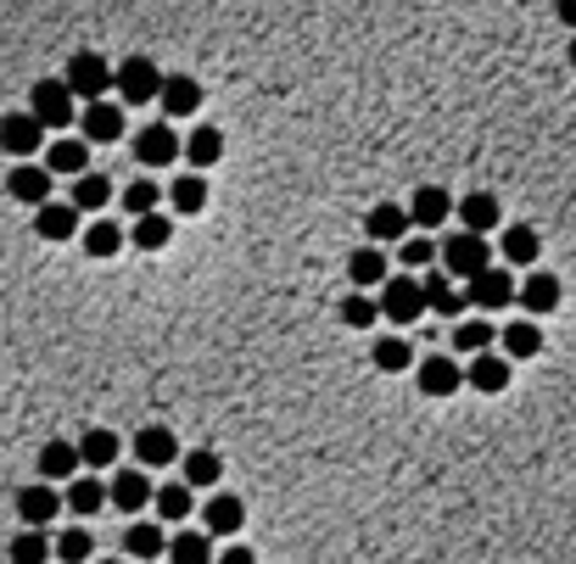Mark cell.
Segmentation results:
<instances>
[{"label": "cell", "instance_id": "cell-14", "mask_svg": "<svg viewBox=\"0 0 576 564\" xmlns=\"http://www.w3.org/2000/svg\"><path fill=\"white\" fill-rule=\"evenodd\" d=\"M510 358L504 352H476V358H465V386H476V392H487V397H499L504 386H510Z\"/></svg>", "mask_w": 576, "mask_h": 564}, {"label": "cell", "instance_id": "cell-41", "mask_svg": "<svg viewBox=\"0 0 576 564\" xmlns=\"http://www.w3.org/2000/svg\"><path fill=\"white\" fill-rule=\"evenodd\" d=\"M73 447H78V464L85 469H113L118 464V436L113 430H85Z\"/></svg>", "mask_w": 576, "mask_h": 564}, {"label": "cell", "instance_id": "cell-30", "mask_svg": "<svg viewBox=\"0 0 576 564\" xmlns=\"http://www.w3.org/2000/svg\"><path fill=\"white\" fill-rule=\"evenodd\" d=\"M162 553H169V564H213V536L202 525H180Z\"/></svg>", "mask_w": 576, "mask_h": 564}, {"label": "cell", "instance_id": "cell-22", "mask_svg": "<svg viewBox=\"0 0 576 564\" xmlns=\"http://www.w3.org/2000/svg\"><path fill=\"white\" fill-rule=\"evenodd\" d=\"M202 520H207L202 531H207L213 542H218V536H235V531L246 525V503H241L235 492H213V498L202 503Z\"/></svg>", "mask_w": 576, "mask_h": 564}, {"label": "cell", "instance_id": "cell-12", "mask_svg": "<svg viewBox=\"0 0 576 564\" xmlns=\"http://www.w3.org/2000/svg\"><path fill=\"white\" fill-rule=\"evenodd\" d=\"M157 102H162V118H196L202 113V84L191 73H162Z\"/></svg>", "mask_w": 576, "mask_h": 564}, {"label": "cell", "instance_id": "cell-19", "mask_svg": "<svg viewBox=\"0 0 576 564\" xmlns=\"http://www.w3.org/2000/svg\"><path fill=\"white\" fill-rule=\"evenodd\" d=\"M107 503L124 509V514H140L151 503V476L146 469H118V476L107 481Z\"/></svg>", "mask_w": 576, "mask_h": 564}, {"label": "cell", "instance_id": "cell-44", "mask_svg": "<svg viewBox=\"0 0 576 564\" xmlns=\"http://www.w3.org/2000/svg\"><path fill=\"white\" fill-rule=\"evenodd\" d=\"M397 257H403L408 274H426V268L437 263V241H431L426 230H408V235L397 241Z\"/></svg>", "mask_w": 576, "mask_h": 564}, {"label": "cell", "instance_id": "cell-2", "mask_svg": "<svg viewBox=\"0 0 576 564\" xmlns=\"http://www.w3.org/2000/svg\"><path fill=\"white\" fill-rule=\"evenodd\" d=\"M375 291H381V297H375V308H381V319H386V324H415V319H426L420 274H386Z\"/></svg>", "mask_w": 576, "mask_h": 564}, {"label": "cell", "instance_id": "cell-11", "mask_svg": "<svg viewBox=\"0 0 576 564\" xmlns=\"http://www.w3.org/2000/svg\"><path fill=\"white\" fill-rule=\"evenodd\" d=\"M129 146H135V162H140L146 173L162 168V162H180V135L169 129V118H162V124H146Z\"/></svg>", "mask_w": 576, "mask_h": 564}, {"label": "cell", "instance_id": "cell-15", "mask_svg": "<svg viewBox=\"0 0 576 564\" xmlns=\"http://www.w3.org/2000/svg\"><path fill=\"white\" fill-rule=\"evenodd\" d=\"M454 219L470 235H492V230L504 224V207H499V196H492V191H470L465 202H454Z\"/></svg>", "mask_w": 576, "mask_h": 564}, {"label": "cell", "instance_id": "cell-10", "mask_svg": "<svg viewBox=\"0 0 576 564\" xmlns=\"http://www.w3.org/2000/svg\"><path fill=\"white\" fill-rule=\"evenodd\" d=\"M403 213H408V230H426V235H431V230H442V224L454 219V196L442 191V184H420V191L408 196Z\"/></svg>", "mask_w": 576, "mask_h": 564}, {"label": "cell", "instance_id": "cell-31", "mask_svg": "<svg viewBox=\"0 0 576 564\" xmlns=\"http://www.w3.org/2000/svg\"><path fill=\"white\" fill-rule=\"evenodd\" d=\"M348 279H353L359 291H375L381 279H386V246H375V241L353 246V257H348Z\"/></svg>", "mask_w": 576, "mask_h": 564}, {"label": "cell", "instance_id": "cell-23", "mask_svg": "<svg viewBox=\"0 0 576 564\" xmlns=\"http://www.w3.org/2000/svg\"><path fill=\"white\" fill-rule=\"evenodd\" d=\"M135 458H140V469H169V464H180V441H174V430L146 425V430L135 436Z\"/></svg>", "mask_w": 576, "mask_h": 564}, {"label": "cell", "instance_id": "cell-36", "mask_svg": "<svg viewBox=\"0 0 576 564\" xmlns=\"http://www.w3.org/2000/svg\"><path fill=\"white\" fill-rule=\"evenodd\" d=\"M448 341H454V358H476V352H487L492 341H499V330H492L487 313H476V319H459Z\"/></svg>", "mask_w": 576, "mask_h": 564}, {"label": "cell", "instance_id": "cell-29", "mask_svg": "<svg viewBox=\"0 0 576 564\" xmlns=\"http://www.w3.org/2000/svg\"><path fill=\"white\" fill-rule=\"evenodd\" d=\"M78 241H85L90 257H118L129 246V230L118 219H90V224H78Z\"/></svg>", "mask_w": 576, "mask_h": 564}, {"label": "cell", "instance_id": "cell-43", "mask_svg": "<svg viewBox=\"0 0 576 564\" xmlns=\"http://www.w3.org/2000/svg\"><path fill=\"white\" fill-rule=\"evenodd\" d=\"M7 558L12 564H51V536L40 525H23L12 542H7Z\"/></svg>", "mask_w": 576, "mask_h": 564}, {"label": "cell", "instance_id": "cell-4", "mask_svg": "<svg viewBox=\"0 0 576 564\" xmlns=\"http://www.w3.org/2000/svg\"><path fill=\"white\" fill-rule=\"evenodd\" d=\"M157 84H162V67L151 56H124L113 67V89H118L124 107H151L157 102Z\"/></svg>", "mask_w": 576, "mask_h": 564}, {"label": "cell", "instance_id": "cell-37", "mask_svg": "<svg viewBox=\"0 0 576 564\" xmlns=\"http://www.w3.org/2000/svg\"><path fill=\"white\" fill-rule=\"evenodd\" d=\"M174 241V219L169 213H140L135 224H129V246H140V252H162V246H169Z\"/></svg>", "mask_w": 576, "mask_h": 564}, {"label": "cell", "instance_id": "cell-49", "mask_svg": "<svg viewBox=\"0 0 576 564\" xmlns=\"http://www.w3.org/2000/svg\"><path fill=\"white\" fill-rule=\"evenodd\" d=\"M565 62H570V67H576V34H570V45H565Z\"/></svg>", "mask_w": 576, "mask_h": 564}, {"label": "cell", "instance_id": "cell-42", "mask_svg": "<svg viewBox=\"0 0 576 564\" xmlns=\"http://www.w3.org/2000/svg\"><path fill=\"white\" fill-rule=\"evenodd\" d=\"M118 202H124V213H129V219L157 213V207H162V184H157L151 173H140V179H129L124 191H118Z\"/></svg>", "mask_w": 576, "mask_h": 564}, {"label": "cell", "instance_id": "cell-51", "mask_svg": "<svg viewBox=\"0 0 576 564\" xmlns=\"http://www.w3.org/2000/svg\"><path fill=\"white\" fill-rule=\"evenodd\" d=\"M151 564H162V558H151Z\"/></svg>", "mask_w": 576, "mask_h": 564}, {"label": "cell", "instance_id": "cell-28", "mask_svg": "<svg viewBox=\"0 0 576 564\" xmlns=\"http://www.w3.org/2000/svg\"><path fill=\"white\" fill-rule=\"evenodd\" d=\"M218 476H224V458H218L213 447H191V453H180V481H185L191 492L218 487Z\"/></svg>", "mask_w": 576, "mask_h": 564}, {"label": "cell", "instance_id": "cell-24", "mask_svg": "<svg viewBox=\"0 0 576 564\" xmlns=\"http://www.w3.org/2000/svg\"><path fill=\"white\" fill-rule=\"evenodd\" d=\"M40 151H45V168L62 173V179H73V173L90 168V140H78V135H56V140L40 146Z\"/></svg>", "mask_w": 576, "mask_h": 564}, {"label": "cell", "instance_id": "cell-20", "mask_svg": "<svg viewBox=\"0 0 576 564\" xmlns=\"http://www.w3.org/2000/svg\"><path fill=\"white\" fill-rule=\"evenodd\" d=\"M499 257H504V268H537L543 235H537L532 224H510V230L499 235Z\"/></svg>", "mask_w": 576, "mask_h": 564}, {"label": "cell", "instance_id": "cell-34", "mask_svg": "<svg viewBox=\"0 0 576 564\" xmlns=\"http://www.w3.org/2000/svg\"><path fill=\"white\" fill-rule=\"evenodd\" d=\"M62 509H73L78 520L102 514V509H107V481H96V476H73L67 492H62Z\"/></svg>", "mask_w": 576, "mask_h": 564}, {"label": "cell", "instance_id": "cell-9", "mask_svg": "<svg viewBox=\"0 0 576 564\" xmlns=\"http://www.w3.org/2000/svg\"><path fill=\"white\" fill-rule=\"evenodd\" d=\"M515 302H521V313L526 319H543V313H554L559 302H565V286H559V274H548V268H532L521 286H515Z\"/></svg>", "mask_w": 576, "mask_h": 564}, {"label": "cell", "instance_id": "cell-8", "mask_svg": "<svg viewBox=\"0 0 576 564\" xmlns=\"http://www.w3.org/2000/svg\"><path fill=\"white\" fill-rule=\"evenodd\" d=\"M78 124V140H90V146H113L124 135V102L102 96V102H85V113L73 118Z\"/></svg>", "mask_w": 576, "mask_h": 564}, {"label": "cell", "instance_id": "cell-21", "mask_svg": "<svg viewBox=\"0 0 576 564\" xmlns=\"http://www.w3.org/2000/svg\"><path fill=\"white\" fill-rule=\"evenodd\" d=\"M56 514H62V492H56L51 481H34V487L18 492V520H23V525H40V531H45Z\"/></svg>", "mask_w": 576, "mask_h": 564}, {"label": "cell", "instance_id": "cell-39", "mask_svg": "<svg viewBox=\"0 0 576 564\" xmlns=\"http://www.w3.org/2000/svg\"><path fill=\"white\" fill-rule=\"evenodd\" d=\"M162 547H169V536H162V525H157V520H135V525L124 531V553H129V558H140V564L162 558Z\"/></svg>", "mask_w": 576, "mask_h": 564}, {"label": "cell", "instance_id": "cell-48", "mask_svg": "<svg viewBox=\"0 0 576 564\" xmlns=\"http://www.w3.org/2000/svg\"><path fill=\"white\" fill-rule=\"evenodd\" d=\"M554 12H559V23H565V29H576V0H559Z\"/></svg>", "mask_w": 576, "mask_h": 564}, {"label": "cell", "instance_id": "cell-40", "mask_svg": "<svg viewBox=\"0 0 576 564\" xmlns=\"http://www.w3.org/2000/svg\"><path fill=\"white\" fill-rule=\"evenodd\" d=\"M151 509L162 520H191L196 514V492L185 481H169V487H151Z\"/></svg>", "mask_w": 576, "mask_h": 564}, {"label": "cell", "instance_id": "cell-46", "mask_svg": "<svg viewBox=\"0 0 576 564\" xmlns=\"http://www.w3.org/2000/svg\"><path fill=\"white\" fill-rule=\"evenodd\" d=\"M381 319V308H375V297H364V291H353V297H342V324L348 330H370Z\"/></svg>", "mask_w": 576, "mask_h": 564}, {"label": "cell", "instance_id": "cell-7", "mask_svg": "<svg viewBox=\"0 0 576 564\" xmlns=\"http://www.w3.org/2000/svg\"><path fill=\"white\" fill-rule=\"evenodd\" d=\"M415 381L426 397H454L465 386V363L454 352H426V358H415Z\"/></svg>", "mask_w": 576, "mask_h": 564}, {"label": "cell", "instance_id": "cell-50", "mask_svg": "<svg viewBox=\"0 0 576 564\" xmlns=\"http://www.w3.org/2000/svg\"><path fill=\"white\" fill-rule=\"evenodd\" d=\"M96 564H118V558H96Z\"/></svg>", "mask_w": 576, "mask_h": 564}, {"label": "cell", "instance_id": "cell-13", "mask_svg": "<svg viewBox=\"0 0 576 564\" xmlns=\"http://www.w3.org/2000/svg\"><path fill=\"white\" fill-rule=\"evenodd\" d=\"M51 179H56V173H51L45 162H29V157H23V162L7 173V196L23 202V207H40V202H51Z\"/></svg>", "mask_w": 576, "mask_h": 564}, {"label": "cell", "instance_id": "cell-33", "mask_svg": "<svg viewBox=\"0 0 576 564\" xmlns=\"http://www.w3.org/2000/svg\"><path fill=\"white\" fill-rule=\"evenodd\" d=\"M78 213H102V207H113V179L107 173H96V168H85V173H73V196H67Z\"/></svg>", "mask_w": 576, "mask_h": 564}, {"label": "cell", "instance_id": "cell-38", "mask_svg": "<svg viewBox=\"0 0 576 564\" xmlns=\"http://www.w3.org/2000/svg\"><path fill=\"white\" fill-rule=\"evenodd\" d=\"M51 558H56V564H90V558H96V536H90L85 525H67V531L51 536Z\"/></svg>", "mask_w": 576, "mask_h": 564}, {"label": "cell", "instance_id": "cell-25", "mask_svg": "<svg viewBox=\"0 0 576 564\" xmlns=\"http://www.w3.org/2000/svg\"><path fill=\"white\" fill-rule=\"evenodd\" d=\"M78 469H85V464H78V447L67 441V436H51L45 447H40V481H73L78 476Z\"/></svg>", "mask_w": 576, "mask_h": 564}, {"label": "cell", "instance_id": "cell-18", "mask_svg": "<svg viewBox=\"0 0 576 564\" xmlns=\"http://www.w3.org/2000/svg\"><path fill=\"white\" fill-rule=\"evenodd\" d=\"M78 219H85V213H78L73 202H56V196H51V202L34 207V235H40V241H73V235H78Z\"/></svg>", "mask_w": 576, "mask_h": 564}, {"label": "cell", "instance_id": "cell-26", "mask_svg": "<svg viewBox=\"0 0 576 564\" xmlns=\"http://www.w3.org/2000/svg\"><path fill=\"white\" fill-rule=\"evenodd\" d=\"M403 235H408V213H403L397 202H381V207L364 213V241H375V246H397Z\"/></svg>", "mask_w": 576, "mask_h": 564}, {"label": "cell", "instance_id": "cell-5", "mask_svg": "<svg viewBox=\"0 0 576 564\" xmlns=\"http://www.w3.org/2000/svg\"><path fill=\"white\" fill-rule=\"evenodd\" d=\"M29 113L40 118V129H73V118H78V102H73V89L62 84V78H40L34 89H29Z\"/></svg>", "mask_w": 576, "mask_h": 564}, {"label": "cell", "instance_id": "cell-45", "mask_svg": "<svg viewBox=\"0 0 576 564\" xmlns=\"http://www.w3.org/2000/svg\"><path fill=\"white\" fill-rule=\"evenodd\" d=\"M370 363H375L381 374H397V369H415V347H408L403 336H386V341H375V347H370Z\"/></svg>", "mask_w": 576, "mask_h": 564}, {"label": "cell", "instance_id": "cell-16", "mask_svg": "<svg viewBox=\"0 0 576 564\" xmlns=\"http://www.w3.org/2000/svg\"><path fill=\"white\" fill-rule=\"evenodd\" d=\"M40 146H45V129H40L34 113H7L0 118V151L7 157H34Z\"/></svg>", "mask_w": 576, "mask_h": 564}, {"label": "cell", "instance_id": "cell-17", "mask_svg": "<svg viewBox=\"0 0 576 564\" xmlns=\"http://www.w3.org/2000/svg\"><path fill=\"white\" fill-rule=\"evenodd\" d=\"M420 297H426V313H442V319H465V291L454 286V274H420Z\"/></svg>", "mask_w": 576, "mask_h": 564}, {"label": "cell", "instance_id": "cell-6", "mask_svg": "<svg viewBox=\"0 0 576 564\" xmlns=\"http://www.w3.org/2000/svg\"><path fill=\"white\" fill-rule=\"evenodd\" d=\"M437 257H442V268H448L454 279H470V274H481V268L492 263V246H487V235L454 230V235L437 246Z\"/></svg>", "mask_w": 576, "mask_h": 564}, {"label": "cell", "instance_id": "cell-47", "mask_svg": "<svg viewBox=\"0 0 576 564\" xmlns=\"http://www.w3.org/2000/svg\"><path fill=\"white\" fill-rule=\"evenodd\" d=\"M213 564H258V553H253V547H241V542H230L224 553H213Z\"/></svg>", "mask_w": 576, "mask_h": 564}, {"label": "cell", "instance_id": "cell-27", "mask_svg": "<svg viewBox=\"0 0 576 564\" xmlns=\"http://www.w3.org/2000/svg\"><path fill=\"white\" fill-rule=\"evenodd\" d=\"M499 347H504L510 363H526V358L543 352V324H537V319H510V324L499 330Z\"/></svg>", "mask_w": 576, "mask_h": 564}, {"label": "cell", "instance_id": "cell-35", "mask_svg": "<svg viewBox=\"0 0 576 564\" xmlns=\"http://www.w3.org/2000/svg\"><path fill=\"white\" fill-rule=\"evenodd\" d=\"M169 207L180 213V219H196V213H207V179L191 168V173H174V184H169Z\"/></svg>", "mask_w": 576, "mask_h": 564}, {"label": "cell", "instance_id": "cell-3", "mask_svg": "<svg viewBox=\"0 0 576 564\" xmlns=\"http://www.w3.org/2000/svg\"><path fill=\"white\" fill-rule=\"evenodd\" d=\"M510 302H515V268L487 263L481 274L465 279V308H476V313H499V308H510Z\"/></svg>", "mask_w": 576, "mask_h": 564}, {"label": "cell", "instance_id": "cell-32", "mask_svg": "<svg viewBox=\"0 0 576 564\" xmlns=\"http://www.w3.org/2000/svg\"><path fill=\"white\" fill-rule=\"evenodd\" d=\"M180 157H185V162H191L196 173H207V168H213V162L224 157V135H218L213 124H196V129H191V135L180 140Z\"/></svg>", "mask_w": 576, "mask_h": 564}, {"label": "cell", "instance_id": "cell-1", "mask_svg": "<svg viewBox=\"0 0 576 564\" xmlns=\"http://www.w3.org/2000/svg\"><path fill=\"white\" fill-rule=\"evenodd\" d=\"M62 84L73 89V102H102L113 96V62L102 51H73L62 67Z\"/></svg>", "mask_w": 576, "mask_h": 564}]
</instances>
